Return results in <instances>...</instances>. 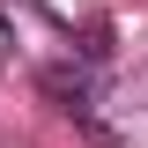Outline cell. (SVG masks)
<instances>
[{
	"instance_id": "cell-1",
	"label": "cell",
	"mask_w": 148,
	"mask_h": 148,
	"mask_svg": "<svg viewBox=\"0 0 148 148\" xmlns=\"http://www.w3.org/2000/svg\"><path fill=\"white\" fill-rule=\"evenodd\" d=\"M0 59H15V30H8V15H0Z\"/></svg>"
}]
</instances>
